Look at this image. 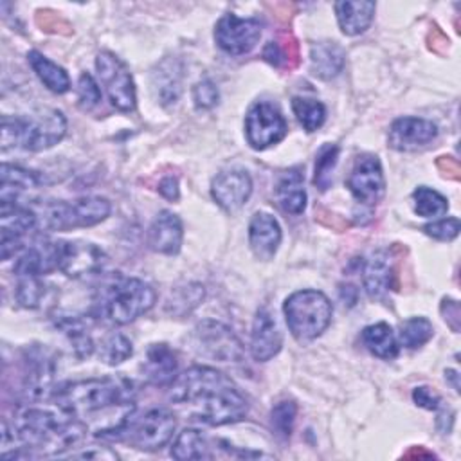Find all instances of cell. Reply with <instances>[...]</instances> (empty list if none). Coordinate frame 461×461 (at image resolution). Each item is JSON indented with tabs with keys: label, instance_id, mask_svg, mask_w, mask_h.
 Returning a JSON list of instances; mask_svg holds the SVG:
<instances>
[{
	"label": "cell",
	"instance_id": "10",
	"mask_svg": "<svg viewBox=\"0 0 461 461\" xmlns=\"http://www.w3.org/2000/svg\"><path fill=\"white\" fill-rule=\"evenodd\" d=\"M128 441L131 447L146 452L160 450L175 434L176 418L171 411L164 407H155L148 411L140 420L130 423Z\"/></svg>",
	"mask_w": 461,
	"mask_h": 461
},
{
	"label": "cell",
	"instance_id": "12",
	"mask_svg": "<svg viewBox=\"0 0 461 461\" xmlns=\"http://www.w3.org/2000/svg\"><path fill=\"white\" fill-rule=\"evenodd\" d=\"M56 375L54 355L43 346H31L22 357V387L29 400H41L52 389Z\"/></svg>",
	"mask_w": 461,
	"mask_h": 461
},
{
	"label": "cell",
	"instance_id": "25",
	"mask_svg": "<svg viewBox=\"0 0 461 461\" xmlns=\"http://www.w3.org/2000/svg\"><path fill=\"white\" fill-rule=\"evenodd\" d=\"M0 227L2 234L23 240L25 234L38 229V216L32 207L0 200Z\"/></svg>",
	"mask_w": 461,
	"mask_h": 461
},
{
	"label": "cell",
	"instance_id": "17",
	"mask_svg": "<svg viewBox=\"0 0 461 461\" xmlns=\"http://www.w3.org/2000/svg\"><path fill=\"white\" fill-rule=\"evenodd\" d=\"M59 270V241H36L16 258L13 272L20 277H40Z\"/></svg>",
	"mask_w": 461,
	"mask_h": 461
},
{
	"label": "cell",
	"instance_id": "2",
	"mask_svg": "<svg viewBox=\"0 0 461 461\" xmlns=\"http://www.w3.org/2000/svg\"><path fill=\"white\" fill-rule=\"evenodd\" d=\"M169 400L184 407L193 420L211 427L241 421L249 403L236 384L221 371L207 366H193L169 385Z\"/></svg>",
	"mask_w": 461,
	"mask_h": 461
},
{
	"label": "cell",
	"instance_id": "45",
	"mask_svg": "<svg viewBox=\"0 0 461 461\" xmlns=\"http://www.w3.org/2000/svg\"><path fill=\"white\" fill-rule=\"evenodd\" d=\"M70 456L83 459H117V454L108 447H85L83 450L72 452Z\"/></svg>",
	"mask_w": 461,
	"mask_h": 461
},
{
	"label": "cell",
	"instance_id": "16",
	"mask_svg": "<svg viewBox=\"0 0 461 461\" xmlns=\"http://www.w3.org/2000/svg\"><path fill=\"white\" fill-rule=\"evenodd\" d=\"M252 193V180L245 169H227L214 176L211 194L214 202L227 212L241 209Z\"/></svg>",
	"mask_w": 461,
	"mask_h": 461
},
{
	"label": "cell",
	"instance_id": "22",
	"mask_svg": "<svg viewBox=\"0 0 461 461\" xmlns=\"http://www.w3.org/2000/svg\"><path fill=\"white\" fill-rule=\"evenodd\" d=\"M281 243V227L268 212H256L249 223V245L258 259L268 261Z\"/></svg>",
	"mask_w": 461,
	"mask_h": 461
},
{
	"label": "cell",
	"instance_id": "18",
	"mask_svg": "<svg viewBox=\"0 0 461 461\" xmlns=\"http://www.w3.org/2000/svg\"><path fill=\"white\" fill-rule=\"evenodd\" d=\"M438 135V126L421 117H400L391 124L389 146L398 151H412L429 144Z\"/></svg>",
	"mask_w": 461,
	"mask_h": 461
},
{
	"label": "cell",
	"instance_id": "1",
	"mask_svg": "<svg viewBox=\"0 0 461 461\" xmlns=\"http://www.w3.org/2000/svg\"><path fill=\"white\" fill-rule=\"evenodd\" d=\"M61 412L81 421L97 438H119L137 409L131 384L103 376L63 384L52 391Z\"/></svg>",
	"mask_w": 461,
	"mask_h": 461
},
{
	"label": "cell",
	"instance_id": "6",
	"mask_svg": "<svg viewBox=\"0 0 461 461\" xmlns=\"http://www.w3.org/2000/svg\"><path fill=\"white\" fill-rule=\"evenodd\" d=\"M38 216V227L47 230H72L92 227L108 218L112 205L103 196H83L74 202L50 200L32 207Z\"/></svg>",
	"mask_w": 461,
	"mask_h": 461
},
{
	"label": "cell",
	"instance_id": "29",
	"mask_svg": "<svg viewBox=\"0 0 461 461\" xmlns=\"http://www.w3.org/2000/svg\"><path fill=\"white\" fill-rule=\"evenodd\" d=\"M362 342L375 357L384 360H393L400 351L394 331L387 322L366 326L362 331Z\"/></svg>",
	"mask_w": 461,
	"mask_h": 461
},
{
	"label": "cell",
	"instance_id": "28",
	"mask_svg": "<svg viewBox=\"0 0 461 461\" xmlns=\"http://www.w3.org/2000/svg\"><path fill=\"white\" fill-rule=\"evenodd\" d=\"M27 61L31 65V68L34 70V74L38 76V79L54 94H65L70 88V79L68 74L65 72L63 67L56 65L54 61H50L49 58H45L41 52L38 50H31L27 54Z\"/></svg>",
	"mask_w": 461,
	"mask_h": 461
},
{
	"label": "cell",
	"instance_id": "37",
	"mask_svg": "<svg viewBox=\"0 0 461 461\" xmlns=\"http://www.w3.org/2000/svg\"><path fill=\"white\" fill-rule=\"evenodd\" d=\"M339 158V146L337 144H324L315 158V173H313V184L321 189L326 191L331 184V171L337 166Z\"/></svg>",
	"mask_w": 461,
	"mask_h": 461
},
{
	"label": "cell",
	"instance_id": "9",
	"mask_svg": "<svg viewBox=\"0 0 461 461\" xmlns=\"http://www.w3.org/2000/svg\"><path fill=\"white\" fill-rule=\"evenodd\" d=\"M97 76L110 97V103L124 113H130L137 106L135 83L126 63L113 52L103 50L95 58Z\"/></svg>",
	"mask_w": 461,
	"mask_h": 461
},
{
	"label": "cell",
	"instance_id": "20",
	"mask_svg": "<svg viewBox=\"0 0 461 461\" xmlns=\"http://www.w3.org/2000/svg\"><path fill=\"white\" fill-rule=\"evenodd\" d=\"M140 369L148 384L157 387L171 385V382L176 378V369H178L176 353L166 342L151 344L146 349V358Z\"/></svg>",
	"mask_w": 461,
	"mask_h": 461
},
{
	"label": "cell",
	"instance_id": "48",
	"mask_svg": "<svg viewBox=\"0 0 461 461\" xmlns=\"http://www.w3.org/2000/svg\"><path fill=\"white\" fill-rule=\"evenodd\" d=\"M438 167L441 169V171H448L447 175L448 176H452V178H459V164H457V160H454L452 157H439L438 158Z\"/></svg>",
	"mask_w": 461,
	"mask_h": 461
},
{
	"label": "cell",
	"instance_id": "3",
	"mask_svg": "<svg viewBox=\"0 0 461 461\" xmlns=\"http://www.w3.org/2000/svg\"><path fill=\"white\" fill-rule=\"evenodd\" d=\"M88 429L72 416H61L41 407L22 409L13 423V438L16 436L29 454L63 456L77 447Z\"/></svg>",
	"mask_w": 461,
	"mask_h": 461
},
{
	"label": "cell",
	"instance_id": "15",
	"mask_svg": "<svg viewBox=\"0 0 461 461\" xmlns=\"http://www.w3.org/2000/svg\"><path fill=\"white\" fill-rule=\"evenodd\" d=\"M104 263V252L90 241H59V270L68 277L95 274Z\"/></svg>",
	"mask_w": 461,
	"mask_h": 461
},
{
	"label": "cell",
	"instance_id": "35",
	"mask_svg": "<svg viewBox=\"0 0 461 461\" xmlns=\"http://www.w3.org/2000/svg\"><path fill=\"white\" fill-rule=\"evenodd\" d=\"M412 202H414V212L423 218H436L443 216L448 211V202L443 194L438 191L420 185L412 193Z\"/></svg>",
	"mask_w": 461,
	"mask_h": 461
},
{
	"label": "cell",
	"instance_id": "19",
	"mask_svg": "<svg viewBox=\"0 0 461 461\" xmlns=\"http://www.w3.org/2000/svg\"><path fill=\"white\" fill-rule=\"evenodd\" d=\"M283 335L267 308L258 310L250 331V355L258 362H267L281 351Z\"/></svg>",
	"mask_w": 461,
	"mask_h": 461
},
{
	"label": "cell",
	"instance_id": "46",
	"mask_svg": "<svg viewBox=\"0 0 461 461\" xmlns=\"http://www.w3.org/2000/svg\"><path fill=\"white\" fill-rule=\"evenodd\" d=\"M441 313L443 319L447 321V324L457 331L459 330V304L454 299H443L441 301Z\"/></svg>",
	"mask_w": 461,
	"mask_h": 461
},
{
	"label": "cell",
	"instance_id": "13",
	"mask_svg": "<svg viewBox=\"0 0 461 461\" xmlns=\"http://www.w3.org/2000/svg\"><path fill=\"white\" fill-rule=\"evenodd\" d=\"M263 23L258 18H240L232 13L223 14L214 27L218 47L232 56L252 50L261 36Z\"/></svg>",
	"mask_w": 461,
	"mask_h": 461
},
{
	"label": "cell",
	"instance_id": "4",
	"mask_svg": "<svg viewBox=\"0 0 461 461\" xmlns=\"http://www.w3.org/2000/svg\"><path fill=\"white\" fill-rule=\"evenodd\" d=\"M67 131V119L56 108H43L27 117H2L0 144L7 151L22 148L25 151H43L58 144Z\"/></svg>",
	"mask_w": 461,
	"mask_h": 461
},
{
	"label": "cell",
	"instance_id": "33",
	"mask_svg": "<svg viewBox=\"0 0 461 461\" xmlns=\"http://www.w3.org/2000/svg\"><path fill=\"white\" fill-rule=\"evenodd\" d=\"M434 335V328L432 322L425 317H411L407 321H403L400 324V331H398V339L402 342V346L409 348V349H416L421 348L423 344H427Z\"/></svg>",
	"mask_w": 461,
	"mask_h": 461
},
{
	"label": "cell",
	"instance_id": "41",
	"mask_svg": "<svg viewBox=\"0 0 461 461\" xmlns=\"http://www.w3.org/2000/svg\"><path fill=\"white\" fill-rule=\"evenodd\" d=\"M77 101L83 110H92L101 101V88L88 72H83L77 79Z\"/></svg>",
	"mask_w": 461,
	"mask_h": 461
},
{
	"label": "cell",
	"instance_id": "36",
	"mask_svg": "<svg viewBox=\"0 0 461 461\" xmlns=\"http://www.w3.org/2000/svg\"><path fill=\"white\" fill-rule=\"evenodd\" d=\"M133 353L130 339H126L122 333H112L108 335L99 348V357L108 366H119L126 358H130Z\"/></svg>",
	"mask_w": 461,
	"mask_h": 461
},
{
	"label": "cell",
	"instance_id": "27",
	"mask_svg": "<svg viewBox=\"0 0 461 461\" xmlns=\"http://www.w3.org/2000/svg\"><path fill=\"white\" fill-rule=\"evenodd\" d=\"M276 198L281 209L288 214H301L306 207V191L303 185L301 169L294 167L281 175L276 185Z\"/></svg>",
	"mask_w": 461,
	"mask_h": 461
},
{
	"label": "cell",
	"instance_id": "11",
	"mask_svg": "<svg viewBox=\"0 0 461 461\" xmlns=\"http://www.w3.org/2000/svg\"><path fill=\"white\" fill-rule=\"evenodd\" d=\"M286 130L288 126L281 110L268 101H259L247 112L245 135L254 149H265L277 144L285 139Z\"/></svg>",
	"mask_w": 461,
	"mask_h": 461
},
{
	"label": "cell",
	"instance_id": "39",
	"mask_svg": "<svg viewBox=\"0 0 461 461\" xmlns=\"http://www.w3.org/2000/svg\"><path fill=\"white\" fill-rule=\"evenodd\" d=\"M295 414H297V405L294 402H279L272 412H270V425L272 430L279 439H288L294 430L295 423Z\"/></svg>",
	"mask_w": 461,
	"mask_h": 461
},
{
	"label": "cell",
	"instance_id": "40",
	"mask_svg": "<svg viewBox=\"0 0 461 461\" xmlns=\"http://www.w3.org/2000/svg\"><path fill=\"white\" fill-rule=\"evenodd\" d=\"M153 85L158 90L162 103H175L180 94V72H176L175 68H160V72L155 74Z\"/></svg>",
	"mask_w": 461,
	"mask_h": 461
},
{
	"label": "cell",
	"instance_id": "30",
	"mask_svg": "<svg viewBox=\"0 0 461 461\" xmlns=\"http://www.w3.org/2000/svg\"><path fill=\"white\" fill-rule=\"evenodd\" d=\"M40 182H41V178L31 169H23L20 166H11V164H2L0 200L16 202L18 193L32 189V187L40 185Z\"/></svg>",
	"mask_w": 461,
	"mask_h": 461
},
{
	"label": "cell",
	"instance_id": "26",
	"mask_svg": "<svg viewBox=\"0 0 461 461\" xmlns=\"http://www.w3.org/2000/svg\"><path fill=\"white\" fill-rule=\"evenodd\" d=\"M344 50L335 41H319L310 49V70L321 79L335 77L344 67Z\"/></svg>",
	"mask_w": 461,
	"mask_h": 461
},
{
	"label": "cell",
	"instance_id": "8",
	"mask_svg": "<svg viewBox=\"0 0 461 461\" xmlns=\"http://www.w3.org/2000/svg\"><path fill=\"white\" fill-rule=\"evenodd\" d=\"M193 348L198 355L207 357L216 362H241L243 344L236 333L223 322L207 319L194 326L193 330Z\"/></svg>",
	"mask_w": 461,
	"mask_h": 461
},
{
	"label": "cell",
	"instance_id": "31",
	"mask_svg": "<svg viewBox=\"0 0 461 461\" xmlns=\"http://www.w3.org/2000/svg\"><path fill=\"white\" fill-rule=\"evenodd\" d=\"M171 456L175 459H211L212 452H211V445L207 441V438L196 430V429H184L173 447H171Z\"/></svg>",
	"mask_w": 461,
	"mask_h": 461
},
{
	"label": "cell",
	"instance_id": "47",
	"mask_svg": "<svg viewBox=\"0 0 461 461\" xmlns=\"http://www.w3.org/2000/svg\"><path fill=\"white\" fill-rule=\"evenodd\" d=\"M158 193L166 198V200H171V202H176L178 196H180V191H178V180L175 176H164L158 184Z\"/></svg>",
	"mask_w": 461,
	"mask_h": 461
},
{
	"label": "cell",
	"instance_id": "44",
	"mask_svg": "<svg viewBox=\"0 0 461 461\" xmlns=\"http://www.w3.org/2000/svg\"><path fill=\"white\" fill-rule=\"evenodd\" d=\"M412 400L416 405L427 409V411H438L441 407V398L436 391H432L427 385H420L412 391Z\"/></svg>",
	"mask_w": 461,
	"mask_h": 461
},
{
	"label": "cell",
	"instance_id": "24",
	"mask_svg": "<svg viewBox=\"0 0 461 461\" xmlns=\"http://www.w3.org/2000/svg\"><path fill=\"white\" fill-rule=\"evenodd\" d=\"M375 9V2H337L335 14L340 31L348 36L362 34L371 25Z\"/></svg>",
	"mask_w": 461,
	"mask_h": 461
},
{
	"label": "cell",
	"instance_id": "5",
	"mask_svg": "<svg viewBox=\"0 0 461 461\" xmlns=\"http://www.w3.org/2000/svg\"><path fill=\"white\" fill-rule=\"evenodd\" d=\"M155 290L151 285L137 277H122L110 281L101 292L99 312L112 324L122 326L144 315L155 304Z\"/></svg>",
	"mask_w": 461,
	"mask_h": 461
},
{
	"label": "cell",
	"instance_id": "7",
	"mask_svg": "<svg viewBox=\"0 0 461 461\" xmlns=\"http://www.w3.org/2000/svg\"><path fill=\"white\" fill-rule=\"evenodd\" d=\"M283 312L294 339L310 342L330 326L333 306L319 290H299L286 297Z\"/></svg>",
	"mask_w": 461,
	"mask_h": 461
},
{
	"label": "cell",
	"instance_id": "14",
	"mask_svg": "<svg viewBox=\"0 0 461 461\" xmlns=\"http://www.w3.org/2000/svg\"><path fill=\"white\" fill-rule=\"evenodd\" d=\"M348 189L355 200L364 205H375L384 198L385 180L376 155L366 153L355 160V166L348 176Z\"/></svg>",
	"mask_w": 461,
	"mask_h": 461
},
{
	"label": "cell",
	"instance_id": "43",
	"mask_svg": "<svg viewBox=\"0 0 461 461\" xmlns=\"http://www.w3.org/2000/svg\"><path fill=\"white\" fill-rule=\"evenodd\" d=\"M220 99V94H218V88L212 81L209 79H203V81H198L193 88V101H194V106L198 110H209L212 108Z\"/></svg>",
	"mask_w": 461,
	"mask_h": 461
},
{
	"label": "cell",
	"instance_id": "38",
	"mask_svg": "<svg viewBox=\"0 0 461 461\" xmlns=\"http://www.w3.org/2000/svg\"><path fill=\"white\" fill-rule=\"evenodd\" d=\"M47 285L40 277H22L16 286V301L23 308H40L47 297Z\"/></svg>",
	"mask_w": 461,
	"mask_h": 461
},
{
	"label": "cell",
	"instance_id": "34",
	"mask_svg": "<svg viewBox=\"0 0 461 461\" xmlns=\"http://www.w3.org/2000/svg\"><path fill=\"white\" fill-rule=\"evenodd\" d=\"M292 110L306 131L319 130L326 119V108L317 99L295 95L292 99Z\"/></svg>",
	"mask_w": 461,
	"mask_h": 461
},
{
	"label": "cell",
	"instance_id": "42",
	"mask_svg": "<svg viewBox=\"0 0 461 461\" xmlns=\"http://www.w3.org/2000/svg\"><path fill=\"white\" fill-rule=\"evenodd\" d=\"M459 220L457 218H445V220H438L432 223L423 225V232L434 240L439 241H450L457 236L459 232Z\"/></svg>",
	"mask_w": 461,
	"mask_h": 461
},
{
	"label": "cell",
	"instance_id": "32",
	"mask_svg": "<svg viewBox=\"0 0 461 461\" xmlns=\"http://www.w3.org/2000/svg\"><path fill=\"white\" fill-rule=\"evenodd\" d=\"M58 328L67 335L72 344L74 355L77 358H88L94 351V340L88 331V322L81 317H61L58 319Z\"/></svg>",
	"mask_w": 461,
	"mask_h": 461
},
{
	"label": "cell",
	"instance_id": "21",
	"mask_svg": "<svg viewBox=\"0 0 461 461\" xmlns=\"http://www.w3.org/2000/svg\"><path fill=\"white\" fill-rule=\"evenodd\" d=\"M184 229L180 218L171 211H160L148 230V245L160 254H178L182 247Z\"/></svg>",
	"mask_w": 461,
	"mask_h": 461
},
{
	"label": "cell",
	"instance_id": "23",
	"mask_svg": "<svg viewBox=\"0 0 461 461\" xmlns=\"http://www.w3.org/2000/svg\"><path fill=\"white\" fill-rule=\"evenodd\" d=\"M394 268L387 250H376L364 265V288L373 299H380L393 288Z\"/></svg>",
	"mask_w": 461,
	"mask_h": 461
}]
</instances>
